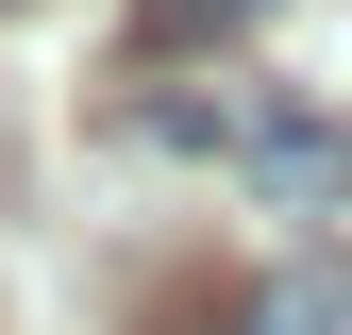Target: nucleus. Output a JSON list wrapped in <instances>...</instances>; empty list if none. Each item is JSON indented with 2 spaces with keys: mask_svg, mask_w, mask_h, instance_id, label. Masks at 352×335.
Segmentation results:
<instances>
[{
  "mask_svg": "<svg viewBox=\"0 0 352 335\" xmlns=\"http://www.w3.org/2000/svg\"><path fill=\"white\" fill-rule=\"evenodd\" d=\"M168 335H336V268H252L218 302H185Z\"/></svg>",
  "mask_w": 352,
  "mask_h": 335,
  "instance_id": "1",
  "label": "nucleus"
},
{
  "mask_svg": "<svg viewBox=\"0 0 352 335\" xmlns=\"http://www.w3.org/2000/svg\"><path fill=\"white\" fill-rule=\"evenodd\" d=\"M269 0H135V51H218V34H252Z\"/></svg>",
  "mask_w": 352,
  "mask_h": 335,
  "instance_id": "2",
  "label": "nucleus"
}]
</instances>
